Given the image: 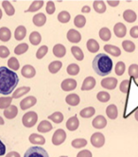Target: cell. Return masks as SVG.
<instances>
[{
  "label": "cell",
  "instance_id": "6da1fadb",
  "mask_svg": "<svg viewBox=\"0 0 138 157\" xmlns=\"http://www.w3.org/2000/svg\"><path fill=\"white\" fill-rule=\"evenodd\" d=\"M19 82L18 75L6 66H0V94L8 96L13 93Z\"/></svg>",
  "mask_w": 138,
  "mask_h": 157
},
{
  "label": "cell",
  "instance_id": "7a4b0ae2",
  "mask_svg": "<svg viewBox=\"0 0 138 157\" xmlns=\"http://www.w3.org/2000/svg\"><path fill=\"white\" fill-rule=\"evenodd\" d=\"M92 65H93L95 72L98 76L104 77L112 72L113 61L108 55L104 53H99L94 58Z\"/></svg>",
  "mask_w": 138,
  "mask_h": 157
},
{
  "label": "cell",
  "instance_id": "3957f363",
  "mask_svg": "<svg viewBox=\"0 0 138 157\" xmlns=\"http://www.w3.org/2000/svg\"><path fill=\"white\" fill-rule=\"evenodd\" d=\"M38 120V115L35 112H28L22 117V123L23 125L27 128H32L37 123Z\"/></svg>",
  "mask_w": 138,
  "mask_h": 157
},
{
  "label": "cell",
  "instance_id": "277c9868",
  "mask_svg": "<svg viewBox=\"0 0 138 157\" xmlns=\"http://www.w3.org/2000/svg\"><path fill=\"white\" fill-rule=\"evenodd\" d=\"M24 157H49L48 151L41 147H30L25 153Z\"/></svg>",
  "mask_w": 138,
  "mask_h": 157
},
{
  "label": "cell",
  "instance_id": "5b68a950",
  "mask_svg": "<svg viewBox=\"0 0 138 157\" xmlns=\"http://www.w3.org/2000/svg\"><path fill=\"white\" fill-rule=\"evenodd\" d=\"M66 139V133L63 129L56 130L53 136H52V144L55 146H60L62 145Z\"/></svg>",
  "mask_w": 138,
  "mask_h": 157
},
{
  "label": "cell",
  "instance_id": "8992f818",
  "mask_svg": "<svg viewBox=\"0 0 138 157\" xmlns=\"http://www.w3.org/2000/svg\"><path fill=\"white\" fill-rule=\"evenodd\" d=\"M91 144L95 148H101L105 144V137L101 132H95L91 136Z\"/></svg>",
  "mask_w": 138,
  "mask_h": 157
},
{
  "label": "cell",
  "instance_id": "52a82bcc",
  "mask_svg": "<svg viewBox=\"0 0 138 157\" xmlns=\"http://www.w3.org/2000/svg\"><path fill=\"white\" fill-rule=\"evenodd\" d=\"M77 85H78L77 81H75L74 78H65L61 83V88L65 92H69L75 90Z\"/></svg>",
  "mask_w": 138,
  "mask_h": 157
},
{
  "label": "cell",
  "instance_id": "ba28073f",
  "mask_svg": "<svg viewBox=\"0 0 138 157\" xmlns=\"http://www.w3.org/2000/svg\"><path fill=\"white\" fill-rule=\"evenodd\" d=\"M37 103V99L35 97L33 96H29V97H27L25 98L24 99L22 100L20 102V108L23 110V111H26L28 109H29L30 107L34 106Z\"/></svg>",
  "mask_w": 138,
  "mask_h": 157
},
{
  "label": "cell",
  "instance_id": "9c48e42d",
  "mask_svg": "<svg viewBox=\"0 0 138 157\" xmlns=\"http://www.w3.org/2000/svg\"><path fill=\"white\" fill-rule=\"evenodd\" d=\"M117 80L116 78H113V77H109V78H103L101 81V86L105 89H108V90H113L117 87Z\"/></svg>",
  "mask_w": 138,
  "mask_h": 157
},
{
  "label": "cell",
  "instance_id": "30bf717a",
  "mask_svg": "<svg viewBox=\"0 0 138 157\" xmlns=\"http://www.w3.org/2000/svg\"><path fill=\"white\" fill-rule=\"evenodd\" d=\"M66 38L70 43L76 44V43L80 42V40H82V35H80V33L78 30L72 29L68 30L67 34H66Z\"/></svg>",
  "mask_w": 138,
  "mask_h": 157
},
{
  "label": "cell",
  "instance_id": "8fae6325",
  "mask_svg": "<svg viewBox=\"0 0 138 157\" xmlns=\"http://www.w3.org/2000/svg\"><path fill=\"white\" fill-rule=\"evenodd\" d=\"M92 125H93L94 128L96 129H104L107 126V119L103 117V116H98L93 119V122H92Z\"/></svg>",
  "mask_w": 138,
  "mask_h": 157
},
{
  "label": "cell",
  "instance_id": "7c38bea8",
  "mask_svg": "<svg viewBox=\"0 0 138 157\" xmlns=\"http://www.w3.org/2000/svg\"><path fill=\"white\" fill-rule=\"evenodd\" d=\"M95 86H96L95 78L89 76V77L84 78L82 85V91H89V90H92L93 88H95Z\"/></svg>",
  "mask_w": 138,
  "mask_h": 157
},
{
  "label": "cell",
  "instance_id": "4fadbf2b",
  "mask_svg": "<svg viewBox=\"0 0 138 157\" xmlns=\"http://www.w3.org/2000/svg\"><path fill=\"white\" fill-rule=\"evenodd\" d=\"M21 74H22L23 77H25V78H33L34 76L36 75V70H35V68H34V67H33L32 65H30V64H26V65H24V67L22 68Z\"/></svg>",
  "mask_w": 138,
  "mask_h": 157
},
{
  "label": "cell",
  "instance_id": "5bb4252c",
  "mask_svg": "<svg viewBox=\"0 0 138 157\" xmlns=\"http://www.w3.org/2000/svg\"><path fill=\"white\" fill-rule=\"evenodd\" d=\"M113 32L114 35L118 38H123L126 36V33H127V29L126 26L122 23H117L113 27Z\"/></svg>",
  "mask_w": 138,
  "mask_h": 157
},
{
  "label": "cell",
  "instance_id": "9a60e30c",
  "mask_svg": "<svg viewBox=\"0 0 138 157\" xmlns=\"http://www.w3.org/2000/svg\"><path fill=\"white\" fill-rule=\"evenodd\" d=\"M65 126L69 131H71V132L76 131L79 126V120L78 118V117L74 116V117H72L70 118H68V120L66 121V125Z\"/></svg>",
  "mask_w": 138,
  "mask_h": 157
},
{
  "label": "cell",
  "instance_id": "2e32d148",
  "mask_svg": "<svg viewBox=\"0 0 138 157\" xmlns=\"http://www.w3.org/2000/svg\"><path fill=\"white\" fill-rule=\"evenodd\" d=\"M53 54L57 58H63L66 54V48L63 44H57L53 47Z\"/></svg>",
  "mask_w": 138,
  "mask_h": 157
},
{
  "label": "cell",
  "instance_id": "e0dca14e",
  "mask_svg": "<svg viewBox=\"0 0 138 157\" xmlns=\"http://www.w3.org/2000/svg\"><path fill=\"white\" fill-rule=\"evenodd\" d=\"M29 140L30 143H32L34 145H38V146L44 145V143H45V138L38 133H31L29 137Z\"/></svg>",
  "mask_w": 138,
  "mask_h": 157
},
{
  "label": "cell",
  "instance_id": "ac0fdd59",
  "mask_svg": "<svg viewBox=\"0 0 138 157\" xmlns=\"http://www.w3.org/2000/svg\"><path fill=\"white\" fill-rule=\"evenodd\" d=\"M18 115V109L15 105H10L9 108L5 109L4 117L8 119H13Z\"/></svg>",
  "mask_w": 138,
  "mask_h": 157
},
{
  "label": "cell",
  "instance_id": "d6986e66",
  "mask_svg": "<svg viewBox=\"0 0 138 157\" xmlns=\"http://www.w3.org/2000/svg\"><path fill=\"white\" fill-rule=\"evenodd\" d=\"M32 22L36 27H43L45 24V22H47V16L44 13H37L33 16Z\"/></svg>",
  "mask_w": 138,
  "mask_h": 157
},
{
  "label": "cell",
  "instance_id": "ffe728a7",
  "mask_svg": "<svg viewBox=\"0 0 138 157\" xmlns=\"http://www.w3.org/2000/svg\"><path fill=\"white\" fill-rule=\"evenodd\" d=\"M53 129V126L48 120H43L39 123L37 130L39 132H48Z\"/></svg>",
  "mask_w": 138,
  "mask_h": 157
},
{
  "label": "cell",
  "instance_id": "44dd1931",
  "mask_svg": "<svg viewBox=\"0 0 138 157\" xmlns=\"http://www.w3.org/2000/svg\"><path fill=\"white\" fill-rule=\"evenodd\" d=\"M104 50L111 54L112 56H114V57H119L121 55V50L118 47L113 46V44H105L104 46Z\"/></svg>",
  "mask_w": 138,
  "mask_h": 157
},
{
  "label": "cell",
  "instance_id": "7402d4cb",
  "mask_svg": "<svg viewBox=\"0 0 138 157\" xmlns=\"http://www.w3.org/2000/svg\"><path fill=\"white\" fill-rule=\"evenodd\" d=\"M123 18L128 23H133L137 19V15L132 10H126L123 13Z\"/></svg>",
  "mask_w": 138,
  "mask_h": 157
},
{
  "label": "cell",
  "instance_id": "603a6c76",
  "mask_svg": "<svg viewBox=\"0 0 138 157\" xmlns=\"http://www.w3.org/2000/svg\"><path fill=\"white\" fill-rule=\"evenodd\" d=\"M65 101L70 106H78L79 104L80 98H79V95H77V94H69L65 98Z\"/></svg>",
  "mask_w": 138,
  "mask_h": 157
},
{
  "label": "cell",
  "instance_id": "cb8c5ba5",
  "mask_svg": "<svg viewBox=\"0 0 138 157\" xmlns=\"http://www.w3.org/2000/svg\"><path fill=\"white\" fill-rule=\"evenodd\" d=\"M106 114L107 117L111 119H116L118 116V110L117 105L114 104H110L107 108H106Z\"/></svg>",
  "mask_w": 138,
  "mask_h": 157
},
{
  "label": "cell",
  "instance_id": "d4e9b609",
  "mask_svg": "<svg viewBox=\"0 0 138 157\" xmlns=\"http://www.w3.org/2000/svg\"><path fill=\"white\" fill-rule=\"evenodd\" d=\"M27 35V29L24 26H19L14 31V38L17 41H22Z\"/></svg>",
  "mask_w": 138,
  "mask_h": 157
},
{
  "label": "cell",
  "instance_id": "484cf974",
  "mask_svg": "<svg viewBox=\"0 0 138 157\" xmlns=\"http://www.w3.org/2000/svg\"><path fill=\"white\" fill-rule=\"evenodd\" d=\"M44 6V1L43 0H35V1H33L29 8L26 10L25 13H34V12H37V10H41Z\"/></svg>",
  "mask_w": 138,
  "mask_h": 157
},
{
  "label": "cell",
  "instance_id": "4316f807",
  "mask_svg": "<svg viewBox=\"0 0 138 157\" xmlns=\"http://www.w3.org/2000/svg\"><path fill=\"white\" fill-rule=\"evenodd\" d=\"M86 47H87V49L92 53H96L99 50V44L95 39H89L87 41Z\"/></svg>",
  "mask_w": 138,
  "mask_h": 157
},
{
  "label": "cell",
  "instance_id": "83f0119b",
  "mask_svg": "<svg viewBox=\"0 0 138 157\" xmlns=\"http://www.w3.org/2000/svg\"><path fill=\"white\" fill-rule=\"evenodd\" d=\"M10 38H11L10 30L6 27L0 28V40L2 42H8L10 40Z\"/></svg>",
  "mask_w": 138,
  "mask_h": 157
},
{
  "label": "cell",
  "instance_id": "f1b7e54d",
  "mask_svg": "<svg viewBox=\"0 0 138 157\" xmlns=\"http://www.w3.org/2000/svg\"><path fill=\"white\" fill-rule=\"evenodd\" d=\"M63 67V63L61 61H54L51 62L48 65V70L52 74H56L60 71V69Z\"/></svg>",
  "mask_w": 138,
  "mask_h": 157
},
{
  "label": "cell",
  "instance_id": "f546056e",
  "mask_svg": "<svg viewBox=\"0 0 138 157\" xmlns=\"http://www.w3.org/2000/svg\"><path fill=\"white\" fill-rule=\"evenodd\" d=\"M93 8L98 13H103L106 12V5L101 0H96V1H94Z\"/></svg>",
  "mask_w": 138,
  "mask_h": 157
},
{
  "label": "cell",
  "instance_id": "4dcf8cb0",
  "mask_svg": "<svg viewBox=\"0 0 138 157\" xmlns=\"http://www.w3.org/2000/svg\"><path fill=\"white\" fill-rule=\"evenodd\" d=\"M95 113H96V110L94 107H86L79 112V116L83 118H89L93 117Z\"/></svg>",
  "mask_w": 138,
  "mask_h": 157
},
{
  "label": "cell",
  "instance_id": "1f68e13d",
  "mask_svg": "<svg viewBox=\"0 0 138 157\" xmlns=\"http://www.w3.org/2000/svg\"><path fill=\"white\" fill-rule=\"evenodd\" d=\"M29 91H30V87H29V86H23V87L17 88L16 91L13 93V97H11V98H19L22 96L28 94Z\"/></svg>",
  "mask_w": 138,
  "mask_h": 157
},
{
  "label": "cell",
  "instance_id": "d6a6232c",
  "mask_svg": "<svg viewBox=\"0 0 138 157\" xmlns=\"http://www.w3.org/2000/svg\"><path fill=\"white\" fill-rule=\"evenodd\" d=\"M42 41V36L38 31H32L29 35V42L33 46H38Z\"/></svg>",
  "mask_w": 138,
  "mask_h": 157
},
{
  "label": "cell",
  "instance_id": "836d02e7",
  "mask_svg": "<svg viewBox=\"0 0 138 157\" xmlns=\"http://www.w3.org/2000/svg\"><path fill=\"white\" fill-rule=\"evenodd\" d=\"M98 35L100 37V39L104 42H108L111 39V30L108 28H101L99 29Z\"/></svg>",
  "mask_w": 138,
  "mask_h": 157
},
{
  "label": "cell",
  "instance_id": "e575fe53",
  "mask_svg": "<svg viewBox=\"0 0 138 157\" xmlns=\"http://www.w3.org/2000/svg\"><path fill=\"white\" fill-rule=\"evenodd\" d=\"M71 52L74 56V58L78 61H82L84 59V54L82 50V48H79V47H72L71 48Z\"/></svg>",
  "mask_w": 138,
  "mask_h": 157
},
{
  "label": "cell",
  "instance_id": "d590c367",
  "mask_svg": "<svg viewBox=\"0 0 138 157\" xmlns=\"http://www.w3.org/2000/svg\"><path fill=\"white\" fill-rule=\"evenodd\" d=\"M2 7L5 10V13L7 15L9 16H13L15 13V9L13 8V6L11 5L10 2L9 1H3L2 2Z\"/></svg>",
  "mask_w": 138,
  "mask_h": 157
},
{
  "label": "cell",
  "instance_id": "8d00e7d4",
  "mask_svg": "<svg viewBox=\"0 0 138 157\" xmlns=\"http://www.w3.org/2000/svg\"><path fill=\"white\" fill-rule=\"evenodd\" d=\"M48 118L49 120L53 121L54 123H57V124H59V123H62L63 121V115L61 113V112H55V113L49 115Z\"/></svg>",
  "mask_w": 138,
  "mask_h": 157
},
{
  "label": "cell",
  "instance_id": "74e56055",
  "mask_svg": "<svg viewBox=\"0 0 138 157\" xmlns=\"http://www.w3.org/2000/svg\"><path fill=\"white\" fill-rule=\"evenodd\" d=\"M122 48L126 52H133L135 50V44L130 40H125L122 42Z\"/></svg>",
  "mask_w": 138,
  "mask_h": 157
},
{
  "label": "cell",
  "instance_id": "f35d334b",
  "mask_svg": "<svg viewBox=\"0 0 138 157\" xmlns=\"http://www.w3.org/2000/svg\"><path fill=\"white\" fill-rule=\"evenodd\" d=\"M8 65H9V69H11L13 71H17L20 68L19 61L15 57H11V58L9 59Z\"/></svg>",
  "mask_w": 138,
  "mask_h": 157
},
{
  "label": "cell",
  "instance_id": "ab89813d",
  "mask_svg": "<svg viewBox=\"0 0 138 157\" xmlns=\"http://www.w3.org/2000/svg\"><path fill=\"white\" fill-rule=\"evenodd\" d=\"M70 19H71V15L68 12H66V10H62V12L58 14V20L63 24L68 23V22L70 21Z\"/></svg>",
  "mask_w": 138,
  "mask_h": 157
},
{
  "label": "cell",
  "instance_id": "60d3db41",
  "mask_svg": "<svg viewBox=\"0 0 138 157\" xmlns=\"http://www.w3.org/2000/svg\"><path fill=\"white\" fill-rule=\"evenodd\" d=\"M13 98L11 97H1L0 98V109H7L10 106Z\"/></svg>",
  "mask_w": 138,
  "mask_h": 157
},
{
  "label": "cell",
  "instance_id": "b9f144b4",
  "mask_svg": "<svg viewBox=\"0 0 138 157\" xmlns=\"http://www.w3.org/2000/svg\"><path fill=\"white\" fill-rule=\"evenodd\" d=\"M86 24V18L82 14H79L75 17L74 19V25L77 28H83Z\"/></svg>",
  "mask_w": 138,
  "mask_h": 157
},
{
  "label": "cell",
  "instance_id": "7bdbcfd3",
  "mask_svg": "<svg viewBox=\"0 0 138 157\" xmlns=\"http://www.w3.org/2000/svg\"><path fill=\"white\" fill-rule=\"evenodd\" d=\"M71 145H72V147L75 149H82L87 145V141L84 138H77L71 142Z\"/></svg>",
  "mask_w": 138,
  "mask_h": 157
},
{
  "label": "cell",
  "instance_id": "ee69618b",
  "mask_svg": "<svg viewBox=\"0 0 138 157\" xmlns=\"http://www.w3.org/2000/svg\"><path fill=\"white\" fill-rule=\"evenodd\" d=\"M67 74L71 76H77L79 73V66L77 63H71L67 66L66 68Z\"/></svg>",
  "mask_w": 138,
  "mask_h": 157
},
{
  "label": "cell",
  "instance_id": "f6af8a7d",
  "mask_svg": "<svg viewBox=\"0 0 138 157\" xmlns=\"http://www.w3.org/2000/svg\"><path fill=\"white\" fill-rule=\"evenodd\" d=\"M28 50H29V44L26 43H22V44H18V46L14 48V53L16 55H22V54L26 53Z\"/></svg>",
  "mask_w": 138,
  "mask_h": 157
},
{
  "label": "cell",
  "instance_id": "bcb514c9",
  "mask_svg": "<svg viewBox=\"0 0 138 157\" xmlns=\"http://www.w3.org/2000/svg\"><path fill=\"white\" fill-rule=\"evenodd\" d=\"M129 75L133 78V80H137L138 78V64L133 63L132 65H130L129 67V70H128Z\"/></svg>",
  "mask_w": 138,
  "mask_h": 157
},
{
  "label": "cell",
  "instance_id": "7dc6e473",
  "mask_svg": "<svg viewBox=\"0 0 138 157\" xmlns=\"http://www.w3.org/2000/svg\"><path fill=\"white\" fill-rule=\"evenodd\" d=\"M97 98H98V100H99L100 102H107V101H109V100H110L111 96H110L109 93H107L105 91H101V92L98 93Z\"/></svg>",
  "mask_w": 138,
  "mask_h": 157
},
{
  "label": "cell",
  "instance_id": "c3c4849f",
  "mask_svg": "<svg viewBox=\"0 0 138 157\" xmlns=\"http://www.w3.org/2000/svg\"><path fill=\"white\" fill-rule=\"evenodd\" d=\"M130 86H131V81L129 80H124L119 86L120 91L124 94H128L130 91Z\"/></svg>",
  "mask_w": 138,
  "mask_h": 157
},
{
  "label": "cell",
  "instance_id": "681fc988",
  "mask_svg": "<svg viewBox=\"0 0 138 157\" xmlns=\"http://www.w3.org/2000/svg\"><path fill=\"white\" fill-rule=\"evenodd\" d=\"M126 70V65L123 62H118L116 65V67H114V71H116V74L117 76H122L124 74Z\"/></svg>",
  "mask_w": 138,
  "mask_h": 157
},
{
  "label": "cell",
  "instance_id": "f907efd6",
  "mask_svg": "<svg viewBox=\"0 0 138 157\" xmlns=\"http://www.w3.org/2000/svg\"><path fill=\"white\" fill-rule=\"evenodd\" d=\"M48 48L47 46H42L36 52V58L38 60L43 59L44 56L48 54Z\"/></svg>",
  "mask_w": 138,
  "mask_h": 157
},
{
  "label": "cell",
  "instance_id": "816d5d0a",
  "mask_svg": "<svg viewBox=\"0 0 138 157\" xmlns=\"http://www.w3.org/2000/svg\"><path fill=\"white\" fill-rule=\"evenodd\" d=\"M56 10V7L53 1H48L47 3V7H45V12L48 14H53Z\"/></svg>",
  "mask_w": 138,
  "mask_h": 157
},
{
  "label": "cell",
  "instance_id": "f5cc1de1",
  "mask_svg": "<svg viewBox=\"0 0 138 157\" xmlns=\"http://www.w3.org/2000/svg\"><path fill=\"white\" fill-rule=\"evenodd\" d=\"M10 50L7 47L5 46H0V58H8L10 55Z\"/></svg>",
  "mask_w": 138,
  "mask_h": 157
},
{
  "label": "cell",
  "instance_id": "db71d44e",
  "mask_svg": "<svg viewBox=\"0 0 138 157\" xmlns=\"http://www.w3.org/2000/svg\"><path fill=\"white\" fill-rule=\"evenodd\" d=\"M77 157H93V154L88 150H83V151H80L78 153Z\"/></svg>",
  "mask_w": 138,
  "mask_h": 157
},
{
  "label": "cell",
  "instance_id": "11a10c76",
  "mask_svg": "<svg viewBox=\"0 0 138 157\" xmlns=\"http://www.w3.org/2000/svg\"><path fill=\"white\" fill-rule=\"evenodd\" d=\"M130 34L132 38H138V26H134L131 29Z\"/></svg>",
  "mask_w": 138,
  "mask_h": 157
},
{
  "label": "cell",
  "instance_id": "9f6ffc18",
  "mask_svg": "<svg viewBox=\"0 0 138 157\" xmlns=\"http://www.w3.org/2000/svg\"><path fill=\"white\" fill-rule=\"evenodd\" d=\"M5 153H6V146L1 140H0V156L4 155Z\"/></svg>",
  "mask_w": 138,
  "mask_h": 157
},
{
  "label": "cell",
  "instance_id": "6f0895ef",
  "mask_svg": "<svg viewBox=\"0 0 138 157\" xmlns=\"http://www.w3.org/2000/svg\"><path fill=\"white\" fill-rule=\"evenodd\" d=\"M107 3H108L111 7H117V6H118L119 1H118V0H114V1H112V0H108Z\"/></svg>",
  "mask_w": 138,
  "mask_h": 157
},
{
  "label": "cell",
  "instance_id": "680465c9",
  "mask_svg": "<svg viewBox=\"0 0 138 157\" xmlns=\"http://www.w3.org/2000/svg\"><path fill=\"white\" fill-rule=\"evenodd\" d=\"M6 157H21V156H20V154H19L18 152H16V151H10V152H9V153L6 155Z\"/></svg>",
  "mask_w": 138,
  "mask_h": 157
},
{
  "label": "cell",
  "instance_id": "91938a15",
  "mask_svg": "<svg viewBox=\"0 0 138 157\" xmlns=\"http://www.w3.org/2000/svg\"><path fill=\"white\" fill-rule=\"evenodd\" d=\"M91 12V8L89 7V6H84V7H82V13H89Z\"/></svg>",
  "mask_w": 138,
  "mask_h": 157
},
{
  "label": "cell",
  "instance_id": "94428289",
  "mask_svg": "<svg viewBox=\"0 0 138 157\" xmlns=\"http://www.w3.org/2000/svg\"><path fill=\"white\" fill-rule=\"evenodd\" d=\"M134 117H135V119L138 121V109L135 111V113H134Z\"/></svg>",
  "mask_w": 138,
  "mask_h": 157
},
{
  "label": "cell",
  "instance_id": "6125c7cd",
  "mask_svg": "<svg viewBox=\"0 0 138 157\" xmlns=\"http://www.w3.org/2000/svg\"><path fill=\"white\" fill-rule=\"evenodd\" d=\"M4 123H5L4 122V119L1 117H0V125H4Z\"/></svg>",
  "mask_w": 138,
  "mask_h": 157
},
{
  "label": "cell",
  "instance_id": "be15d7a7",
  "mask_svg": "<svg viewBox=\"0 0 138 157\" xmlns=\"http://www.w3.org/2000/svg\"><path fill=\"white\" fill-rule=\"evenodd\" d=\"M2 15H3V13H2V10H1V9H0V19L2 18Z\"/></svg>",
  "mask_w": 138,
  "mask_h": 157
},
{
  "label": "cell",
  "instance_id": "e7e4bbea",
  "mask_svg": "<svg viewBox=\"0 0 138 157\" xmlns=\"http://www.w3.org/2000/svg\"><path fill=\"white\" fill-rule=\"evenodd\" d=\"M60 157H67V156H60Z\"/></svg>",
  "mask_w": 138,
  "mask_h": 157
}]
</instances>
